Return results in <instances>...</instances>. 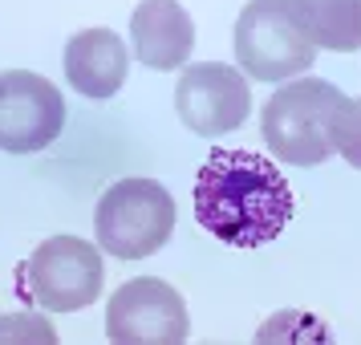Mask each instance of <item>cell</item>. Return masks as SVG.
Masks as SVG:
<instances>
[{
    "label": "cell",
    "instance_id": "obj_1",
    "mask_svg": "<svg viewBox=\"0 0 361 345\" xmlns=\"http://www.w3.org/2000/svg\"><path fill=\"white\" fill-rule=\"evenodd\" d=\"M296 195L280 167L235 147L212 150L195 175V219L231 248L272 244L293 224Z\"/></svg>",
    "mask_w": 361,
    "mask_h": 345
},
{
    "label": "cell",
    "instance_id": "obj_2",
    "mask_svg": "<svg viewBox=\"0 0 361 345\" xmlns=\"http://www.w3.org/2000/svg\"><path fill=\"white\" fill-rule=\"evenodd\" d=\"M345 94L321 78H293L264 102L260 134L272 159L317 167L333 155V118Z\"/></svg>",
    "mask_w": 361,
    "mask_h": 345
},
{
    "label": "cell",
    "instance_id": "obj_3",
    "mask_svg": "<svg viewBox=\"0 0 361 345\" xmlns=\"http://www.w3.org/2000/svg\"><path fill=\"white\" fill-rule=\"evenodd\" d=\"M235 61L256 82H293L317 61L296 0H247L235 17Z\"/></svg>",
    "mask_w": 361,
    "mask_h": 345
},
{
    "label": "cell",
    "instance_id": "obj_4",
    "mask_svg": "<svg viewBox=\"0 0 361 345\" xmlns=\"http://www.w3.org/2000/svg\"><path fill=\"white\" fill-rule=\"evenodd\" d=\"M175 231V199L154 179H118L94 212L98 248L118 260H147Z\"/></svg>",
    "mask_w": 361,
    "mask_h": 345
},
{
    "label": "cell",
    "instance_id": "obj_5",
    "mask_svg": "<svg viewBox=\"0 0 361 345\" xmlns=\"http://www.w3.org/2000/svg\"><path fill=\"white\" fill-rule=\"evenodd\" d=\"M17 280L25 301L53 313H78L102 296L106 268H102V252L90 240L53 236L45 244H37V252L17 272Z\"/></svg>",
    "mask_w": 361,
    "mask_h": 345
},
{
    "label": "cell",
    "instance_id": "obj_6",
    "mask_svg": "<svg viewBox=\"0 0 361 345\" xmlns=\"http://www.w3.org/2000/svg\"><path fill=\"white\" fill-rule=\"evenodd\" d=\"M106 337L114 345H183L191 337L183 293L159 277L126 280L106 305Z\"/></svg>",
    "mask_w": 361,
    "mask_h": 345
},
{
    "label": "cell",
    "instance_id": "obj_7",
    "mask_svg": "<svg viewBox=\"0 0 361 345\" xmlns=\"http://www.w3.org/2000/svg\"><path fill=\"white\" fill-rule=\"evenodd\" d=\"M66 126V98L61 90L29 69L0 73V150L33 155L45 150Z\"/></svg>",
    "mask_w": 361,
    "mask_h": 345
},
{
    "label": "cell",
    "instance_id": "obj_8",
    "mask_svg": "<svg viewBox=\"0 0 361 345\" xmlns=\"http://www.w3.org/2000/svg\"><path fill=\"white\" fill-rule=\"evenodd\" d=\"M175 110L187 131L215 138V134L240 131L252 114V90L247 73L219 61L183 66V78L175 85Z\"/></svg>",
    "mask_w": 361,
    "mask_h": 345
},
{
    "label": "cell",
    "instance_id": "obj_9",
    "mask_svg": "<svg viewBox=\"0 0 361 345\" xmlns=\"http://www.w3.org/2000/svg\"><path fill=\"white\" fill-rule=\"evenodd\" d=\"M130 45L147 69H183L195 49V20L179 0H142L130 17Z\"/></svg>",
    "mask_w": 361,
    "mask_h": 345
},
{
    "label": "cell",
    "instance_id": "obj_10",
    "mask_svg": "<svg viewBox=\"0 0 361 345\" xmlns=\"http://www.w3.org/2000/svg\"><path fill=\"white\" fill-rule=\"evenodd\" d=\"M126 73H130V53L114 29H82L66 41V78L85 98H114Z\"/></svg>",
    "mask_w": 361,
    "mask_h": 345
},
{
    "label": "cell",
    "instance_id": "obj_11",
    "mask_svg": "<svg viewBox=\"0 0 361 345\" xmlns=\"http://www.w3.org/2000/svg\"><path fill=\"white\" fill-rule=\"evenodd\" d=\"M296 13H300L317 49H361V0H296Z\"/></svg>",
    "mask_w": 361,
    "mask_h": 345
},
{
    "label": "cell",
    "instance_id": "obj_12",
    "mask_svg": "<svg viewBox=\"0 0 361 345\" xmlns=\"http://www.w3.org/2000/svg\"><path fill=\"white\" fill-rule=\"evenodd\" d=\"M333 150L361 171V98H345L333 118Z\"/></svg>",
    "mask_w": 361,
    "mask_h": 345
},
{
    "label": "cell",
    "instance_id": "obj_13",
    "mask_svg": "<svg viewBox=\"0 0 361 345\" xmlns=\"http://www.w3.org/2000/svg\"><path fill=\"white\" fill-rule=\"evenodd\" d=\"M17 337L57 341V333H53L41 317H33V313H20V317H0V341H17Z\"/></svg>",
    "mask_w": 361,
    "mask_h": 345
}]
</instances>
